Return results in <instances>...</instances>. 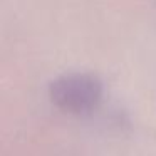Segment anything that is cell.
Wrapping results in <instances>:
<instances>
[{
  "mask_svg": "<svg viewBox=\"0 0 156 156\" xmlns=\"http://www.w3.org/2000/svg\"><path fill=\"white\" fill-rule=\"evenodd\" d=\"M102 81L89 72H69L49 84V98L61 111L82 116L92 112L102 99Z\"/></svg>",
  "mask_w": 156,
  "mask_h": 156,
  "instance_id": "1",
  "label": "cell"
}]
</instances>
